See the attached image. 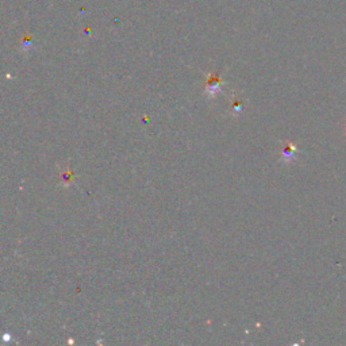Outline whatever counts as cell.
I'll list each match as a JSON object with an SVG mask.
<instances>
[{
    "mask_svg": "<svg viewBox=\"0 0 346 346\" xmlns=\"http://www.w3.org/2000/svg\"><path fill=\"white\" fill-rule=\"evenodd\" d=\"M222 85L223 82L218 73H208L204 82V94L208 96V99H215L222 92Z\"/></svg>",
    "mask_w": 346,
    "mask_h": 346,
    "instance_id": "obj_1",
    "label": "cell"
},
{
    "mask_svg": "<svg viewBox=\"0 0 346 346\" xmlns=\"http://www.w3.org/2000/svg\"><path fill=\"white\" fill-rule=\"evenodd\" d=\"M72 178H73V172L70 170V169H65L64 172L61 173V183L62 186H69L70 180H72Z\"/></svg>",
    "mask_w": 346,
    "mask_h": 346,
    "instance_id": "obj_4",
    "label": "cell"
},
{
    "mask_svg": "<svg viewBox=\"0 0 346 346\" xmlns=\"http://www.w3.org/2000/svg\"><path fill=\"white\" fill-rule=\"evenodd\" d=\"M243 107H245V100H243L242 96L237 95V94H233L230 98V112L233 116H238L241 112L243 111Z\"/></svg>",
    "mask_w": 346,
    "mask_h": 346,
    "instance_id": "obj_3",
    "label": "cell"
},
{
    "mask_svg": "<svg viewBox=\"0 0 346 346\" xmlns=\"http://www.w3.org/2000/svg\"><path fill=\"white\" fill-rule=\"evenodd\" d=\"M297 154L296 146L291 141H284L280 150V161L283 164H291L295 161Z\"/></svg>",
    "mask_w": 346,
    "mask_h": 346,
    "instance_id": "obj_2",
    "label": "cell"
}]
</instances>
